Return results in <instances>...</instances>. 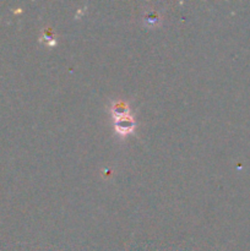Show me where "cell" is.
Wrapping results in <instances>:
<instances>
[{
	"label": "cell",
	"mask_w": 250,
	"mask_h": 251,
	"mask_svg": "<svg viewBox=\"0 0 250 251\" xmlns=\"http://www.w3.org/2000/svg\"><path fill=\"white\" fill-rule=\"evenodd\" d=\"M112 114L114 118V126L118 134L124 136V135H129L130 132L134 131L135 122L131 115L129 114L127 104L123 102L114 103L112 107Z\"/></svg>",
	"instance_id": "cell-1"
}]
</instances>
